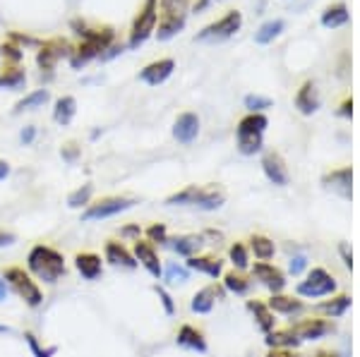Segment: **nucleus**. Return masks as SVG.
I'll list each match as a JSON object with an SVG mask.
<instances>
[{"mask_svg": "<svg viewBox=\"0 0 360 357\" xmlns=\"http://www.w3.org/2000/svg\"><path fill=\"white\" fill-rule=\"evenodd\" d=\"M27 269L44 283H58L65 276V257L49 245H34L27 255Z\"/></svg>", "mask_w": 360, "mask_h": 357, "instance_id": "nucleus-1", "label": "nucleus"}, {"mask_svg": "<svg viewBox=\"0 0 360 357\" xmlns=\"http://www.w3.org/2000/svg\"><path fill=\"white\" fill-rule=\"evenodd\" d=\"M79 36H82V43L70 53V65L77 70V67L86 65L91 58H98L103 55V50L111 46L113 41V29L111 27H103V29H86L82 27L79 29Z\"/></svg>", "mask_w": 360, "mask_h": 357, "instance_id": "nucleus-2", "label": "nucleus"}, {"mask_svg": "<svg viewBox=\"0 0 360 357\" xmlns=\"http://www.w3.org/2000/svg\"><path fill=\"white\" fill-rule=\"evenodd\" d=\"M224 201H226V194L221 189L190 185V187H185L183 192L171 194V197L166 199V204L168 206H197V209L214 211V209H219Z\"/></svg>", "mask_w": 360, "mask_h": 357, "instance_id": "nucleus-3", "label": "nucleus"}, {"mask_svg": "<svg viewBox=\"0 0 360 357\" xmlns=\"http://www.w3.org/2000/svg\"><path fill=\"white\" fill-rule=\"evenodd\" d=\"M266 125H269V120H266L262 113H250L238 123L236 137H238V149H240V154L250 156V154H257L259 149H262V137H264Z\"/></svg>", "mask_w": 360, "mask_h": 357, "instance_id": "nucleus-4", "label": "nucleus"}, {"mask_svg": "<svg viewBox=\"0 0 360 357\" xmlns=\"http://www.w3.org/2000/svg\"><path fill=\"white\" fill-rule=\"evenodd\" d=\"M188 8L190 0H159V39L166 41V39L176 36L180 29L185 27V20H188Z\"/></svg>", "mask_w": 360, "mask_h": 357, "instance_id": "nucleus-5", "label": "nucleus"}, {"mask_svg": "<svg viewBox=\"0 0 360 357\" xmlns=\"http://www.w3.org/2000/svg\"><path fill=\"white\" fill-rule=\"evenodd\" d=\"M3 281L17 292L20 300H25L27 307H39L44 302V292L39 288L37 281L32 278V274L25 271L22 267H8L5 269Z\"/></svg>", "mask_w": 360, "mask_h": 357, "instance_id": "nucleus-6", "label": "nucleus"}, {"mask_svg": "<svg viewBox=\"0 0 360 357\" xmlns=\"http://www.w3.org/2000/svg\"><path fill=\"white\" fill-rule=\"evenodd\" d=\"M156 22H159V0H144L142 10H139L135 22H132L130 41H127V46H130V48L142 46L154 34Z\"/></svg>", "mask_w": 360, "mask_h": 357, "instance_id": "nucleus-7", "label": "nucleus"}, {"mask_svg": "<svg viewBox=\"0 0 360 357\" xmlns=\"http://www.w3.org/2000/svg\"><path fill=\"white\" fill-rule=\"evenodd\" d=\"M137 201L130 199V197H103L89 204L86 209L82 211V221H103V218H113L123 211L132 209Z\"/></svg>", "mask_w": 360, "mask_h": 357, "instance_id": "nucleus-8", "label": "nucleus"}, {"mask_svg": "<svg viewBox=\"0 0 360 357\" xmlns=\"http://www.w3.org/2000/svg\"><path fill=\"white\" fill-rule=\"evenodd\" d=\"M243 25V15L238 10H231L229 15H224L219 22L209 25L197 34V41H224V39H231L233 34L240 29Z\"/></svg>", "mask_w": 360, "mask_h": 357, "instance_id": "nucleus-9", "label": "nucleus"}, {"mask_svg": "<svg viewBox=\"0 0 360 357\" xmlns=\"http://www.w3.org/2000/svg\"><path fill=\"white\" fill-rule=\"evenodd\" d=\"M336 290V281L324 269H312L303 283H298V295L303 297H322Z\"/></svg>", "mask_w": 360, "mask_h": 357, "instance_id": "nucleus-10", "label": "nucleus"}, {"mask_svg": "<svg viewBox=\"0 0 360 357\" xmlns=\"http://www.w3.org/2000/svg\"><path fill=\"white\" fill-rule=\"evenodd\" d=\"M135 259L137 264H142L144 269H147L149 274L154 276V278H159L161 274H164V269H161V259H159V252H156V247L149 243V240H135Z\"/></svg>", "mask_w": 360, "mask_h": 357, "instance_id": "nucleus-11", "label": "nucleus"}, {"mask_svg": "<svg viewBox=\"0 0 360 357\" xmlns=\"http://www.w3.org/2000/svg\"><path fill=\"white\" fill-rule=\"evenodd\" d=\"M173 70H176V62H173L171 58H164V60L149 62V65L139 72V79H142L144 84H149V86H159V84H164L168 77H171Z\"/></svg>", "mask_w": 360, "mask_h": 357, "instance_id": "nucleus-12", "label": "nucleus"}, {"mask_svg": "<svg viewBox=\"0 0 360 357\" xmlns=\"http://www.w3.org/2000/svg\"><path fill=\"white\" fill-rule=\"evenodd\" d=\"M65 48H68V43L63 41V39H51V41H46L37 55V65L41 67L44 72H51L58 65V60L68 53Z\"/></svg>", "mask_w": 360, "mask_h": 357, "instance_id": "nucleus-13", "label": "nucleus"}, {"mask_svg": "<svg viewBox=\"0 0 360 357\" xmlns=\"http://www.w3.org/2000/svg\"><path fill=\"white\" fill-rule=\"evenodd\" d=\"M200 135V118L195 113H183L178 115L176 125H173V137L180 144H193Z\"/></svg>", "mask_w": 360, "mask_h": 357, "instance_id": "nucleus-14", "label": "nucleus"}, {"mask_svg": "<svg viewBox=\"0 0 360 357\" xmlns=\"http://www.w3.org/2000/svg\"><path fill=\"white\" fill-rule=\"evenodd\" d=\"M255 276H257L259 283L269 288V290L274 292V295H278V292H281L283 288H286V276L278 271L276 267H271V264H266V262L255 264Z\"/></svg>", "mask_w": 360, "mask_h": 357, "instance_id": "nucleus-15", "label": "nucleus"}, {"mask_svg": "<svg viewBox=\"0 0 360 357\" xmlns=\"http://www.w3.org/2000/svg\"><path fill=\"white\" fill-rule=\"evenodd\" d=\"M75 269H77L82 278L96 281L98 276L103 274V262H101V257L94 255V252H79V255L75 257Z\"/></svg>", "mask_w": 360, "mask_h": 357, "instance_id": "nucleus-16", "label": "nucleus"}, {"mask_svg": "<svg viewBox=\"0 0 360 357\" xmlns=\"http://www.w3.org/2000/svg\"><path fill=\"white\" fill-rule=\"evenodd\" d=\"M262 168H264V175L269 177V182H274L278 187L288 185V168L278 154H266L262 159Z\"/></svg>", "mask_w": 360, "mask_h": 357, "instance_id": "nucleus-17", "label": "nucleus"}, {"mask_svg": "<svg viewBox=\"0 0 360 357\" xmlns=\"http://www.w3.org/2000/svg\"><path fill=\"white\" fill-rule=\"evenodd\" d=\"M106 262H111L113 267H125V269H137V259L130 250L118 243V240H108L106 243Z\"/></svg>", "mask_w": 360, "mask_h": 357, "instance_id": "nucleus-18", "label": "nucleus"}, {"mask_svg": "<svg viewBox=\"0 0 360 357\" xmlns=\"http://www.w3.org/2000/svg\"><path fill=\"white\" fill-rule=\"evenodd\" d=\"M295 108L305 115H312L319 108V94L315 82H305L300 86V91L295 94Z\"/></svg>", "mask_w": 360, "mask_h": 357, "instance_id": "nucleus-19", "label": "nucleus"}, {"mask_svg": "<svg viewBox=\"0 0 360 357\" xmlns=\"http://www.w3.org/2000/svg\"><path fill=\"white\" fill-rule=\"evenodd\" d=\"M351 180H353V170L351 168H341V170H332L329 175H324V185L334 192H339L341 197L351 199Z\"/></svg>", "mask_w": 360, "mask_h": 357, "instance_id": "nucleus-20", "label": "nucleus"}, {"mask_svg": "<svg viewBox=\"0 0 360 357\" xmlns=\"http://www.w3.org/2000/svg\"><path fill=\"white\" fill-rule=\"evenodd\" d=\"M176 341H178V345H183V348L197 350V353H207L205 333H202L200 329H195V326H190V324L180 326V331H178Z\"/></svg>", "mask_w": 360, "mask_h": 357, "instance_id": "nucleus-21", "label": "nucleus"}, {"mask_svg": "<svg viewBox=\"0 0 360 357\" xmlns=\"http://www.w3.org/2000/svg\"><path fill=\"white\" fill-rule=\"evenodd\" d=\"M332 331V324L322 319H310V321H303V324H295L293 326V333L300 338V341H310V338H319L324 333Z\"/></svg>", "mask_w": 360, "mask_h": 357, "instance_id": "nucleus-22", "label": "nucleus"}, {"mask_svg": "<svg viewBox=\"0 0 360 357\" xmlns=\"http://www.w3.org/2000/svg\"><path fill=\"white\" fill-rule=\"evenodd\" d=\"M188 269H195V271H202V274L212 276V278H219L224 271V264L214 257H190Z\"/></svg>", "mask_w": 360, "mask_h": 357, "instance_id": "nucleus-23", "label": "nucleus"}, {"mask_svg": "<svg viewBox=\"0 0 360 357\" xmlns=\"http://www.w3.org/2000/svg\"><path fill=\"white\" fill-rule=\"evenodd\" d=\"M77 113V101L72 96H60L56 101V108H53V120L58 125H70Z\"/></svg>", "mask_w": 360, "mask_h": 357, "instance_id": "nucleus-24", "label": "nucleus"}, {"mask_svg": "<svg viewBox=\"0 0 360 357\" xmlns=\"http://www.w3.org/2000/svg\"><path fill=\"white\" fill-rule=\"evenodd\" d=\"M248 309L255 314V319H257V326L262 329L264 333H269L271 329H274V312H271L269 307H266L264 302H259V300H250L248 302Z\"/></svg>", "mask_w": 360, "mask_h": 357, "instance_id": "nucleus-25", "label": "nucleus"}, {"mask_svg": "<svg viewBox=\"0 0 360 357\" xmlns=\"http://www.w3.org/2000/svg\"><path fill=\"white\" fill-rule=\"evenodd\" d=\"M266 307L271 312H278V314H298L303 312V302L300 300H293V297H286V295H271V300Z\"/></svg>", "mask_w": 360, "mask_h": 357, "instance_id": "nucleus-26", "label": "nucleus"}, {"mask_svg": "<svg viewBox=\"0 0 360 357\" xmlns=\"http://www.w3.org/2000/svg\"><path fill=\"white\" fill-rule=\"evenodd\" d=\"M214 300H217V288H202L200 292H195L190 307H193V312L197 314H209L214 307Z\"/></svg>", "mask_w": 360, "mask_h": 357, "instance_id": "nucleus-27", "label": "nucleus"}, {"mask_svg": "<svg viewBox=\"0 0 360 357\" xmlns=\"http://www.w3.org/2000/svg\"><path fill=\"white\" fill-rule=\"evenodd\" d=\"M166 245H171L173 250L178 252V255H183V257H193L195 252L202 247V238H197V235H180V238L168 240Z\"/></svg>", "mask_w": 360, "mask_h": 357, "instance_id": "nucleus-28", "label": "nucleus"}, {"mask_svg": "<svg viewBox=\"0 0 360 357\" xmlns=\"http://www.w3.org/2000/svg\"><path fill=\"white\" fill-rule=\"evenodd\" d=\"M51 99L49 89H37L32 94H27L22 101H17L15 113H25V111H37V108H44V103Z\"/></svg>", "mask_w": 360, "mask_h": 357, "instance_id": "nucleus-29", "label": "nucleus"}, {"mask_svg": "<svg viewBox=\"0 0 360 357\" xmlns=\"http://www.w3.org/2000/svg\"><path fill=\"white\" fill-rule=\"evenodd\" d=\"M281 32H283V22H281V20H269V22H264V25L259 27L257 32H255V43H259V46L271 43Z\"/></svg>", "mask_w": 360, "mask_h": 357, "instance_id": "nucleus-30", "label": "nucleus"}, {"mask_svg": "<svg viewBox=\"0 0 360 357\" xmlns=\"http://www.w3.org/2000/svg\"><path fill=\"white\" fill-rule=\"evenodd\" d=\"M298 343H300V338L295 336L293 329L266 333V345H269V348H295Z\"/></svg>", "mask_w": 360, "mask_h": 357, "instance_id": "nucleus-31", "label": "nucleus"}, {"mask_svg": "<svg viewBox=\"0 0 360 357\" xmlns=\"http://www.w3.org/2000/svg\"><path fill=\"white\" fill-rule=\"evenodd\" d=\"M27 82V74L25 70H20L17 65L13 67H5L3 72H0V89H20V86H25Z\"/></svg>", "mask_w": 360, "mask_h": 357, "instance_id": "nucleus-32", "label": "nucleus"}, {"mask_svg": "<svg viewBox=\"0 0 360 357\" xmlns=\"http://www.w3.org/2000/svg\"><path fill=\"white\" fill-rule=\"evenodd\" d=\"M346 22H348V10H346V5H341V3L327 8V10H324V15H322V25L327 29L344 27Z\"/></svg>", "mask_w": 360, "mask_h": 357, "instance_id": "nucleus-33", "label": "nucleus"}, {"mask_svg": "<svg viewBox=\"0 0 360 357\" xmlns=\"http://www.w3.org/2000/svg\"><path fill=\"white\" fill-rule=\"evenodd\" d=\"M250 247H252L255 257L262 259V262H269L271 257H274V243H271L269 238H264V235H255L252 240H250Z\"/></svg>", "mask_w": 360, "mask_h": 357, "instance_id": "nucleus-34", "label": "nucleus"}, {"mask_svg": "<svg viewBox=\"0 0 360 357\" xmlns=\"http://www.w3.org/2000/svg\"><path fill=\"white\" fill-rule=\"evenodd\" d=\"M91 194H94V187L91 185H82L79 189H75L72 194L68 197V206L70 209H86V206L91 204Z\"/></svg>", "mask_w": 360, "mask_h": 357, "instance_id": "nucleus-35", "label": "nucleus"}, {"mask_svg": "<svg viewBox=\"0 0 360 357\" xmlns=\"http://www.w3.org/2000/svg\"><path fill=\"white\" fill-rule=\"evenodd\" d=\"M224 285H226V290L236 292V295H245V292L250 290V281L245 278V276H240V274H236V271L226 276Z\"/></svg>", "mask_w": 360, "mask_h": 357, "instance_id": "nucleus-36", "label": "nucleus"}, {"mask_svg": "<svg viewBox=\"0 0 360 357\" xmlns=\"http://www.w3.org/2000/svg\"><path fill=\"white\" fill-rule=\"evenodd\" d=\"M348 307H351V297L341 295V297H336V300H332V302L322 304V312L329 314V316H341Z\"/></svg>", "mask_w": 360, "mask_h": 357, "instance_id": "nucleus-37", "label": "nucleus"}, {"mask_svg": "<svg viewBox=\"0 0 360 357\" xmlns=\"http://www.w3.org/2000/svg\"><path fill=\"white\" fill-rule=\"evenodd\" d=\"M229 257H231V262H233L236 269H248L250 259H248V250H245V245H243V243L231 245Z\"/></svg>", "mask_w": 360, "mask_h": 357, "instance_id": "nucleus-38", "label": "nucleus"}, {"mask_svg": "<svg viewBox=\"0 0 360 357\" xmlns=\"http://www.w3.org/2000/svg\"><path fill=\"white\" fill-rule=\"evenodd\" d=\"M164 274H166V281H168V283H185V281H188V269L178 267L176 262L168 264Z\"/></svg>", "mask_w": 360, "mask_h": 357, "instance_id": "nucleus-39", "label": "nucleus"}, {"mask_svg": "<svg viewBox=\"0 0 360 357\" xmlns=\"http://www.w3.org/2000/svg\"><path fill=\"white\" fill-rule=\"evenodd\" d=\"M25 341L29 345V350L34 353V357H53L56 355V348H41L34 333H25Z\"/></svg>", "mask_w": 360, "mask_h": 357, "instance_id": "nucleus-40", "label": "nucleus"}, {"mask_svg": "<svg viewBox=\"0 0 360 357\" xmlns=\"http://www.w3.org/2000/svg\"><path fill=\"white\" fill-rule=\"evenodd\" d=\"M147 238H149V243H159V245H166L168 243V230L164 223H154V226H149L147 228Z\"/></svg>", "mask_w": 360, "mask_h": 357, "instance_id": "nucleus-41", "label": "nucleus"}, {"mask_svg": "<svg viewBox=\"0 0 360 357\" xmlns=\"http://www.w3.org/2000/svg\"><path fill=\"white\" fill-rule=\"evenodd\" d=\"M245 106L250 108V113H259L264 108H271V99H264V96H257V94H250L245 99Z\"/></svg>", "mask_w": 360, "mask_h": 357, "instance_id": "nucleus-42", "label": "nucleus"}, {"mask_svg": "<svg viewBox=\"0 0 360 357\" xmlns=\"http://www.w3.org/2000/svg\"><path fill=\"white\" fill-rule=\"evenodd\" d=\"M0 55L5 58V60H10V62H20L22 60V48L20 46H15L13 41H8V43H3L0 46Z\"/></svg>", "mask_w": 360, "mask_h": 357, "instance_id": "nucleus-43", "label": "nucleus"}, {"mask_svg": "<svg viewBox=\"0 0 360 357\" xmlns=\"http://www.w3.org/2000/svg\"><path fill=\"white\" fill-rule=\"evenodd\" d=\"M154 290H156V295H159V300L164 302V309H166V314H176V304H173V297L168 295V292L164 290V288H159V285H156Z\"/></svg>", "mask_w": 360, "mask_h": 357, "instance_id": "nucleus-44", "label": "nucleus"}, {"mask_svg": "<svg viewBox=\"0 0 360 357\" xmlns=\"http://www.w3.org/2000/svg\"><path fill=\"white\" fill-rule=\"evenodd\" d=\"M120 238H125V240H139L142 238V228H139V223H132V226H125V228H120Z\"/></svg>", "mask_w": 360, "mask_h": 357, "instance_id": "nucleus-45", "label": "nucleus"}, {"mask_svg": "<svg viewBox=\"0 0 360 357\" xmlns=\"http://www.w3.org/2000/svg\"><path fill=\"white\" fill-rule=\"evenodd\" d=\"M305 267H307V259L303 257V255H295L293 259H291V274L293 276H300L305 271Z\"/></svg>", "mask_w": 360, "mask_h": 357, "instance_id": "nucleus-46", "label": "nucleus"}, {"mask_svg": "<svg viewBox=\"0 0 360 357\" xmlns=\"http://www.w3.org/2000/svg\"><path fill=\"white\" fill-rule=\"evenodd\" d=\"M77 154H79L77 144H65V147H63V159L65 161H75L77 159Z\"/></svg>", "mask_w": 360, "mask_h": 357, "instance_id": "nucleus-47", "label": "nucleus"}, {"mask_svg": "<svg viewBox=\"0 0 360 357\" xmlns=\"http://www.w3.org/2000/svg\"><path fill=\"white\" fill-rule=\"evenodd\" d=\"M34 137H37V128H32V125H29V128L22 130L20 140H22V144H32V142H34Z\"/></svg>", "mask_w": 360, "mask_h": 357, "instance_id": "nucleus-48", "label": "nucleus"}, {"mask_svg": "<svg viewBox=\"0 0 360 357\" xmlns=\"http://www.w3.org/2000/svg\"><path fill=\"white\" fill-rule=\"evenodd\" d=\"M15 243H17V238L13 233H5V230H0V247H10Z\"/></svg>", "mask_w": 360, "mask_h": 357, "instance_id": "nucleus-49", "label": "nucleus"}, {"mask_svg": "<svg viewBox=\"0 0 360 357\" xmlns=\"http://www.w3.org/2000/svg\"><path fill=\"white\" fill-rule=\"evenodd\" d=\"M266 357H295L293 353H288V350H281V348H274Z\"/></svg>", "mask_w": 360, "mask_h": 357, "instance_id": "nucleus-50", "label": "nucleus"}, {"mask_svg": "<svg viewBox=\"0 0 360 357\" xmlns=\"http://www.w3.org/2000/svg\"><path fill=\"white\" fill-rule=\"evenodd\" d=\"M8 175H10V163L8 161H0V180H5Z\"/></svg>", "mask_w": 360, "mask_h": 357, "instance_id": "nucleus-51", "label": "nucleus"}, {"mask_svg": "<svg viewBox=\"0 0 360 357\" xmlns=\"http://www.w3.org/2000/svg\"><path fill=\"white\" fill-rule=\"evenodd\" d=\"M8 300V283L3 281V276H0V302Z\"/></svg>", "mask_w": 360, "mask_h": 357, "instance_id": "nucleus-52", "label": "nucleus"}, {"mask_svg": "<svg viewBox=\"0 0 360 357\" xmlns=\"http://www.w3.org/2000/svg\"><path fill=\"white\" fill-rule=\"evenodd\" d=\"M341 255H344V259H346V267L351 269L353 262H351V255H348V245H341Z\"/></svg>", "mask_w": 360, "mask_h": 357, "instance_id": "nucleus-53", "label": "nucleus"}, {"mask_svg": "<svg viewBox=\"0 0 360 357\" xmlns=\"http://www.w3.org/2000/svg\"><path fill=\"white\" fill-rule=\"evenodd\" d=\"M315 357H339L336 353H329V350H319V353Z\"/></svg>", "mask_w": 360, "mask_h": 357, "instance_id": "nucleus-54", "label": "nucleus"}]
</instances>
